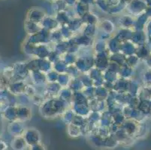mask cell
Wrapping results in <instances>:
<instances>
[{
  "mask_svg": "<svg viewBox=\"0 0 151 150\" xmlns=\"http://www.w3.org/2000/svg\"><path fill=\"white\" fill-rule=\"evenodd\" d=\"M7 146L4 142L0 141V150H6Z\"/></svg>",
  "mask_w": 151,
  "mask_h": 150,
  "instance_id": "3957f363",
  "label": "cell"
},
{
  "mask_svg": "<svg viewBox=\"0 0 151 150\" xmlns=\"http://www.w3.org/2000/svg\"><path fill=\"white\" fill-rule=\"evenodd\" d=\"M30 150H45V147H44V146L41 145V144H35V145L32 146Z\"/></svg>",
  "mask_w": 151,
  "mask_h": 150,
  "instance_id": "7a4b0ae2",
  "label": "cell"
},
{
  "mask_svg": "<svg viewBox=\"0 0 151 150\" xmlns=\"http://www.w3.org/2000/svg\"><path fill=\"white\" fill-rule=\"evenodd\" d=\"M27 142L23 137H16L12 142V146L14 150H24L27 146Z\"/></svg>",
  "mask_w": 151,
  "mask_h": 150,
  "instance_id": "6da1fadb",
  "label": "cell"
}]
</instances>
